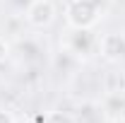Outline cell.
<instances>
[{
	"instance_id": "obj_1",
	"label": "cell",
	"mask_w": 125,
	"mask_h": 123,
	"mask_svg": "<svg viewBox=\"0 0 125 123\" xmlns=\"http://www.w3.org/2000/svg\"><path fill=\"white\" fill-rule=\"evenodd\" d=\"M101 2L99 0H70L65 7V22L70 29H94L101 19Z\"/></svg>"
},
{
	"instance_id": "obj_2",
	"label": "cell",
	"mask_w": 125,
	"mask_h": 123,
	"mask_svg": "<svg viewBox=\"0 0 125 123\" xmlns=\"http://www.w3.org/2000/svg\"><path fill=\"white\" fill-rule=\"evenodd\" d=\"M65 51L72 53L75 58H89L99 53V36L92 29H70Z\"/></svg>"
},
{
	"instance_id": "obj_3",
	"label": "cell",
	"mask_w": 125,
	"mask_h": 123,
	"mask_svg": "<svg viewBox=\"0 0 125 123\" xmlns=\"http://www.w3.org/2000/svg\"><path fill=\"white\" fill-rule=\"evenodd\" d=\"M24 17L34 29H46L55 19V2L53 0H31L24 10Z\"/></svg>"
},
{
	"instance_id": "obj_4",
	"label": "cell",
	"mask_w": 125,
	"mask_h": 123,
	"mask_svg": "<svg viewBox=\"0 0 125 123\" xmlns=\"http://www.w3.org/2000/svg\"><path fill=\"white\" fill-rule=\"evenodd\" d=\"M99 53L111 63H125V31H108L99 36Z\"/></svg>"
},
{
	"instance_id": "obj_5",
	"label": "cell",
	"mask_w": 125,
	"mask_h": 123,
	"mask_svg": "<svg viewBox=\"0 0 125 123\" xmlns=\"http://www.w3.org/2000/svg\"><path fill=\"white\" fill-rule=\"evenodd\" d=\"M43 123H79V121L72 113H65V111H48Z\"/></svg>"
},
{
	"instance_id": "obj_6",
	"label": "cell",
	"mask_w": 125,
	"mask_h": 123,
	"mask_svg": "<svg viewBox=\"0 0 125 123\" xmlns=\"http://www.w3.org/2000/svg\"><path fill=\"white\" fill-rule=\"evenodd\" d=\"M10 58V41L5 39V36H0V65Z\"/></svg>"
},
{
	"instance_id": "obj_7",
	"label": "cell",
	"mask_w": 125,
	"mask_h": 123,
	"mask_svg": "<svg viewBox=\"0 0 125 123\" xmlns=\"http://www.w3.org/2000/svg\"><path fill=\"white\" fill-rule=\"evenodd\" d=\"M0 123H17L15 116L7 111V109H0Z\"/></svg>"
},
{
	"instance_id": "obj_8",
	"label": "cell",
	"mask_w": 125,
	"mask_h": 123,
	"mask_svg": "<svg viewBox=\"0 0 125 123\" xmlns=\"http://www.w3.org/2000/svg\"><path fill=\"white\" fill-rule=\"evenodd\" d=\"M113 123H125V113H123V116H115V118H113Z\"/></svg>"
},
{
	"instance_id": "obj_9",
	"label": "cell",
	"mask_w": 125,
	"mask_h": 123,
	"mask_svg": "<svg viewBox=\"0 0 125 123\" xmlns=\"http://www.w3.org/2000/svg\"><path fill=\"white\" fill-rule=\"evenodd\" d=\"M24 123H34V121H31V118H29V121H24Z\"/></svg>"
}]
</instances>
